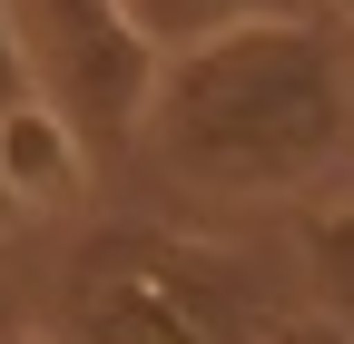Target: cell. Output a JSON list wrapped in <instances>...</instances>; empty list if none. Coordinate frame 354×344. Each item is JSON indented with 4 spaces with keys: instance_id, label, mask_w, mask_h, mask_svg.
<instances>
[{
    "instance_id": "cell-9",
    "label": "cell",
    "mask_w": 354,
    "mask_h": 344,
    "mask_svg": "<svg viewBox=\"0 0 354 344\" xmlns=\"http://www.w3.org/2000/svg\"><path fill=\"white\" fill-rule=\"evenodd\" d=\"M325 10H335V20H344V30H354V0H325Z\"/></svg>"
},
{
    "instance_id": "cell-4",
    "label": "cell",
    "mask_w": 354,
    "mask_h": 344,
    "mask_svg": "<svg viewBox=\"0 0 354 344\" xmlns=\"http://www.w3.org/2000/svg\"><path fill=\"white\" fill-rule=\"evenodd\" d=\"M0 187H10V207H69L88 187V148L50 99L0 108Z\"/></svg>"
},
{
    "instance_id": "cell-1",
    "label": "cell",
    "mask_w": 354,
    "mask_h": 344,
    "mask_svg": "<svg viewBox=\"0 0 354 344\" xmlns=\"http://www.w3.org/2000/svg\"><path fill=\"white\" fill-rule=\"evenodd\" d=\"M148 157L197 197H295L354 157V39L344 20H236L167 50L138 118Z\"/></svg>"
},
{
    "instance_id": "cell-6",
    "label": "cell",
    "mask_w": 354,
    "mask_h": 344,
    "mask_svg": "<svg viewBox=\"0 0 354 344\" xmlns=\"http://www.w3.org/2000/svg\"><path fill=\"white\" fill-rule=\"evenodd\" d=\"M305 295H315V315H335L354 334V197L305 217Z\"/></svg>"
},
{
    "instance_id": "cell-11",
    "label": "cell",
    "mask_w": 354,
    "mask_h": 344,
    "mask_svg": "<svg viewBox=\"0 0 354 344\" xmlns=\"http://www.w3.org/2000/svg\"><path fill=\"white\" fill-rule=\"evenodd\" d=\"M30 344H59V334H30Z\"/></svg>"
},
{
    "instance_id": "cell-3",
    "label": "cell",
    "mask_w": 354,
    "mask_h": 344,
    "mask_svg": "<svg viewBox=\"0 0 354 344\" xmlns=\"http://www.w3.org/2000/svg\"><path fill=\"white\" fill-rule=\"evenodd\" d=\"M0 10H10V39L30 59V89L79 128L88 167H118L138 148L148 79H158V50L138 39L128 0H0Z\"/></svg>"
},
{
    "instance_id": "cell-7",
    "label": "cell",
    "mask_w": 354,
    "mask_h": 344,
    "mask_svg": "<svg viewBox=\"0 0 354 344\" xmlns=\"http://www.w3.org/2000/svg\"><path fill=\"white\" fill-rule=\"evenodd\" d=\"M266 344H354L335 315H276V325H266Z\"/></svg>"
},
{
    "instance_id": "cell-10",
    "label": "cell",
    "mask_w": 354,
    "mask_h": 344,
    "mask_svg": "<svg viewBox=\"0 0 354 344\" xmlns=\"http://www.w3.org/2000/svg\"><path fill=\"white\" fill-rule=\"evenodd\" d=\"M10 217H20V207H10V187H0V227H10Z\"/></svg>"
},
{
    "instance_id": "cell-8",
    "label": "cell",
    "mask_w": 354,
    "mask_h": 344,
    "mask_svg": "<svg viewBox=\"0 0 354 344\" xmlns=\"http://www.w3.org/2000/svg\"><path fill=\"white\" fill-rule=\"evenodd\" d=\"M20 99H39V89H30V59H20V39H10V10H0V108H20Z\"/></svg>"
},
{
    "instance_id": "cell-2",
    "label": "cell",
    "mask_w": 354,
    "mask_h": 344,
    "mask_svg": "<svg viewBox=\"0 0 354 344\" xmlns=\"http://www.w3.org/2000/svg\"><path fill=\"white\" fill-rule=\"evenodd\" d=\"M266 295L236 256L158 227H109L69 266L59 344H266Z\"/></svg>"
},
{
    "instance_id": "cell-5",
    "label": "cell",
    "mask_w": 354,
    "mask_h": 344,
    "mask_svg": "<svg viewBox=\"0 0 354 344\" xmlns=\"http://www.w3.org/2000/svg\"><path fill=\"white\" fill-rule=\"evenodd\" d=\"M305 10H325V0H128V20H138V39L158 59L187 50V39L236 30V20H305Z\"/></svg>"
}]
</instances>
